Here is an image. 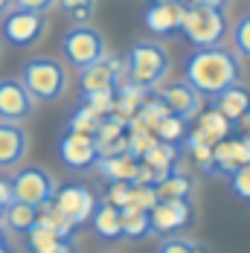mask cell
I'll return each mask as SVG.
<instances>
[{"label":"cell","mask_w":250,"mask_h":253,"mask_svg":"<svg viewBox=\"0 0 250 253\" xmlns=\"http://www.w3.org/2000/svg\"><path fill=\"white\" fill-rule=\"evenodd\" d=\"M0 253H9V251H6V248H3V245H0Z\"/></svg>","instance_id":"obj_41"},{"label":"cell","mask_w":250,"mask_h":253,"mask_svg":"<svg viewBox=\"0 0 250 253\" xmlns=\"http://www.w3.org/2000/svg\"><path fill=\"white\" fill-rule=\"evenodd\" d=\"M47 32V15L38 12H24V9H12L3 21V38L6 44L24 50L41 41V35Z\"/></svg>","instance_id":"obj_7"},{"label":"cell","mask_w":250,"mask_h":253,"mask_svg":"<svg viewBox=\"0 0 250 253\" xmlns=\"http://www.w3.org/2000/svg\"><path fill=\"white\" fill-rule=\"evenodd\" d=\"M61 52H64V58L73 64L76 70H84V67L96 64V61H102L108 55V44H105V35H102L96 26L76 24L64 32Z\"/></svg>","instance_id":"obj_4"},{"label":"cell","mask_w":250,"mask_h":253,"mask_svg":"<svg viewBox=\"0 0 250 253\" xmlns=\"http://www.w3.org/2000/svg\"><path fill=\"white\" fill-rule=\"evenodd\" d=\"M52 207H55L73 227H79V224L90 221V215H93V210H96V198H93V192H90L87 186L67 183V186L55 189Z\"/></svg>","instance_id":"obj_9"},{"label":"cell","mask_w":250,"mask_h":253,"mask_svg":"<svg viewBox=\"0 0 250 253\" xmlns=\"http://www.w3.org/2000/svg\"><path fill=\"white\" fill-rule=\"evenodd\" d=\"M52 6H58V0H12V9H24V12H38V15H47Z\"/></svg>","instance_id":"obj_33"},{"label":"cell","mask_w":250,"mask_h":253,"mask_svg":"<svg viewBox=\"0 0 250 253\" xmlns=\"http://www.w3.org/2000/svg\"><path fill=\"white\" fill-rule=\"evenodd\" d=\"M137 157L134 154H108V157H99L93 166L99 169V175L105 180H111V183H117V180H134V172H137Z\"/></svg>","instance_id":"obj_17"},{"label":"cell","mask_w":250,"mask_h":253,"mask_svg":"<svg viewBox=\"0 0 250 253\" xmlns=\"http://www.w3.org/2000/svg\"><path fill=\"white\" fill-rule=\"evenodd\" d=\"M9 6H12V0H0V15H3V12H6Z\"/></svg>","instance_id":"obj_39"},{"label":"cell","mask_w":250,"mask_h":253,"mask_svg":"<svg viewBox=\"0 0 250 253\" xmlns=\"http://www.w3.org/2000/svg\"><path fill=\"white\" fill-rule=\"evenodd\" d=\"M90 224L96 230V236L108 239V242L123 239V215H120V210H117L114 204L96 201V210H93V215H90Z\"/></svg>","instance_id":"obj_16"},{"label":"cell","mask_w":250,"mask_h":253,"mask_svg":"<svg viewBox=\"0 0 250 253\" xmlns=\"http://www.w3.org/2000/svg\"><path fill=\"white\" fill-rule=\"evenodd\" d=\"M183 76L204 99H215L221 90L242 82V64H239V55L224 50L221 44L195 47V52L186 55Z\"/></svg>","instance_id":"obj_1"},{"label":"cell","mask_w":250,"mask_h":253,"mask_svg":"<svg viewBox=\"0 0 250 253\" xmlns=\"http://www.w3.org/2000/svg\"><path fill=\"white\" fill-rule=\"evenodd\" d=\"M29 152V134L21 123L0 120V169H15Z\"/></svg>","instance_id":"obj_14"},{"label":"cell","mask_w":250,"mask_h":253,"mask_svg":"<svg viewBox=\"0 0 250 253\" xmlns=\"http://www.w3.org/2000/svg\"><path fill=\"white\" fill-rule=\"evenodd\" d=\"M105 201L114 204L117 210H123L131 204V183L128 180H117V183H111L108 186V195H105Z\"/></svg>","instance_id":"obj_32"},{"label":"cell","mask_w":250,"mask_h":253,"mask_svg":"<svg viewBox=\"0 0 250 253\" xmlns=\"http://www.w3.org/2000/svg\"><path fill=\"white\" fill-rule=\"evenodd\" d=\"M157 198L160 201H172V198H192V192H195V183H192V177H186L183 172H172V175H166L157 186Z\"/></svg>","instance_id":"obj_22"},{"label":"cell","mask_w":250,"mask_h":253,"mask_svg":"<svg viewBox=\"0 0 250 253\" xmlns=\"http://www.w3.org/2000/svg\"><path fill=\"white\" fill-rule=\"evenodd\" d=\"M212 108H218L230 123H236V120H239V117L250 108V90L239 82V84H233V87L221 90V93L212 99Z\"/></svg>","instance_id":"obj_18"},{"label":"cell","mask_w":250,"mask_h":253,"mask_svg":"<svg viewBox=\"0 0 250 253\" xmlns=\"http://www.w3.org/2000/svg\"><path fill=\"white\" fill-rule=\"evenodd\" d=\"M233 134L236 137H250V108L233 123Z\"/></svg>","instance_id":"obj_35"},{"label":"cell","mask_w":250,"mask_h":253,"mask_svg":"<svg viewBox=\"0 0 250 253\" xmlns=\"http://www.w3.org/2000/svg\"><path fill=\"white\" fill-rule=\"evenodd\" d=\"M35 221H38V207L24 201H12L0 215V227L12 230V233H24V236L35 227Z\"/></svg>","instance_id":"obj_19"},{"label":"cell","mask_w":250,"mask_h":253,"mask_svg":"<svg viewBox=\"0 0 250 253\" xmlns=\"http://www.w3.org/2000/svg\"><path fill=\"white\" fill-rule=\"evenodd\" d=\"M151 93H157L163 105L169 108V114H175L180 120H195L201 114V108H204V96H201L198 90L186 82V79H180V82H169V84H160L157 90H151Z\"/></svg>","instance_id":"obj_10"},{"label":"cell","mask_w":250,"mask_h":253,"mask_svg":"<svg viewBox=\"0 0 250 253\" xmlns=\"http://www.w3.org/2000/svg\"><path fill=\"white\" fill-rule=\"evenodd\" d=\"M230 186H233V195H239L242 201H250V163L248 166H239L230 175Z\"/></svg>","instance_id":"obj_31"},{"label":"cell","mask_w":250,"mask_h":253,"mask_svg":"<svg viewBox=\"0 0 250 253\" xmlns=\"http://www.w3.org/2000/svg\"><path fill=\"white\" fill-rule=\"evenodd\" d=\"M0 215H3V207H0Z\"/></svg>","instance_id":"obj_42"},{"label":"cell","mask_w":250,"mask_h":253,"mask_svg":"<svg viewBox=\"0 0 250 253\" xmlns=\"http://www.w3.org/2000/svg\"><path fill=\"white\" fill-rule=\"evenodd\" d=\"M157 198V189L151 183H131V207H140V210H151Z\"/></svg>","instance_id":"obj_28"},{"label":"cell","mask_w":250,"mask_h":253,"mask_svg":"<svg viewBox=\"0 0 250 253\" xmlns=\"http://www.w3.org/2000/svg\"><path fill=\"white\" fill-rule=\"evenodd\" d=\"M239 166H245L242 160V140L236 134H230L227 140L212 146V175H233Z\"/></svg>","instance_id":"obj_15"},{"label":"cell","mask_w":250,"mask_h":253,"mask_svg":"<svg viewBox=\"0 0 250 253\" xmlns=\"http://www.w3.org/2000/svg\"><path fill=\"white\" fill-rule=\"evenodd\" d=\"M58 6L73 18L79 24H84L87 18H90V12H93V0H58Z\"/></svg>","instance_id":"obj_30"},{"label":"cell","mask_w":250,"mask_h":253,"mask_svg":"<svg viewBox=\"0 0 250 253\" xmlns=\"http://www.w3.org/2000/svg\"><path fill=\"white\" fill-rule=\"evenodd\" d=\"M180 32L195 47H215V44H221V38L227 35V18H224V12L186 3V15H183Z\"/></svg>","instance_id":"obj_5"},{"label":"cell","mask_w":250,"mask_h":253,"mask_svg":"<svg viewBox=\"0 0 250 253\" xmlns=\"http://www.w3.org/2000/svg\"><path fill=\"white\" fill-rule=\"evenodd\" d=\"M55 177L41 169V166H26L21 172H15L12 177V195L15 201L32 204V207H44L55 198Z\"/></svg>","instance_id":"obj_6"},{"label":"cell","mask_w":250,"mask_h":253,"mask_svg":"<svg viewBox=\"0 0 250 253\" xmlns=\"http://www.w3.org/2000/svg\"><path fill=\"white\" fill-rule=\"evenodd\" d=\"M163 3H189V0H163Z\"/></svg>","instance_id":"obj_40"},{"label":"cell","mask_w":250,"mask_h":253,"mask_svg":"<svg viewBox=\"0 0 250 253\" xmlns=\"http://www.w3.org/2000/svg\"><path fill=\"white\" fill-rule=\"evenodd\" d=\"M12 201H15V195H12V180H3V177H0V207L6 210Z\"/></svg>","instance_id":"obj_36"},{"label":"cell","mask_w":250,"mask_h":253,"mask_svg":"<svg viewBox=\"0 0 250 253\" xmlns=\"http://www.w3.org/2000/svg\"><path fill=\"white\" fill-rule=\"evenodd\" d=\"M242 140V160H245V166L250 163V137H239Z\"/></svg>","instance_id":"obj_38"},{"label":"cell","mask_w":250,"mask_h":253,"mask_svg":"<svg viewBox=\"0 0 250 253\" xmlns=\"http://www.w3.org/2000/svg\"><path fill=\"white\" fill-rule=\"evenodd\" d=\"M233 44H236V55L250 61V12L242 15L233 26Z\"/></svg>","instance_id":"obj_26"},{"label":"cell","mask_w":250,"mask_h":253,"mask_svg":"<svg viewBox=\"0 0 250 253\" xmlns=\"http://www.w3.org/2000/svg\"><path fill=\"white\" fill-rule=\"evenodd\" d=\"M157 253H204V248L195 245L192 239H183V236H166L160 242Z\"/></svg>","instance_id":"obj_29"},{"label":"cell","mask_w":250,"mask_h":253,"mask_svg":"<svg viewBox=\"0 0 250 253\" xmlns=\"http://www.w3.org/2000/svg\"><path fill=\"white\" fill-rule=\"evenodd\" d=\"M26 236H29V251H32V253H41V251H47L50 245H55V242L61 239V236H58L55 230L44 227V224H38V221H35V227L29 230Z\"/></svg>","instance_id":"obj_27"},{"label":"cell","mask_w":250,"mask_h":253,"mask_svg":"<svg viewBox=\"0 0 250 253\" xmlns=\"http://www.w3.org/2000/svg\"><path fill=\"white\" fill-rule=\"evenodd\" d=\"M117 90H93V93H82V105H87L90 111H96L99 117H108L114 111Z\"/></svg>","instance_id":"obj_25"},{"label":"cell","mask_w":250,"mask_h":253,"mask_svg":"<svg viewBox=\"0 0 250 253\" xmlns=\"http://www.w3.org/2000/svg\"><path fill=\"white\" fill-rule=\"evenodd\" d=\"M151 230L160 236H175L180 230H186L195 218V207L189 198H172V201H157L149 210Z\"/></svg>","instance_id":"obj_8"},{"label":"cell","mask_w":250,"mask_h":253,"mask_svg":"<svg viewBox=\"0 0 250 253\" xmlns=\"http://www.w3.org/2000/svg\"><path fill=\"white\" fill-rule=\"evenodd\" d=\"M125 67H128V82L140 84L143 90H157L169 70H172V61H169V52L163 44L157 41H137L128 55H125Z\"/></svg>","instance_id":"obj_2"},{"label":"cell","mask_w":250,"mask_h":253,"mask_svg":"<svg viewBox=\"0 0 250 253\" xmlns=\"http://www.w3.org/2000/svg\"><path fill=\"white\" fill-rule=\"evenodd\" d=\"M21 82L26 84L35 102H55L67 90V70L61 61H55L50 55H38L24 64Z\"/></svg>","instance_id":"obj_3"},{"label":"cell","mask_w":250,"mask_h":253,"mask_svg":"<svg viewBox=\"0 0 250 253\" xmlns=\"http://www.w3.org/2000/svg\"><path fill=\"white\" fill-rule=\"evenodd\" d=\"M154 137L157 140H163V143H183V137H186V120H180L175 114H166V117H160L157 120V126H154Z\"/></svg>","instance_id":"obj_23"},{"label":"cell","mask_w":250,"mask_h":253,"mask_svg":"<svg viewBox=\"0 0 250 253\" xmlns=\"http://www.w3.org/2000/svg\"><path fill=\"white\" fill-rule=\"evenodd\" d=\"M41 253H79V248H76L73 236H67V239H58L55 245H50L47 251H41Z\"/></svg>","instance_id":"obj_34"},{"label":"cell","mask_w":250,"mask_h":253,"mask_svg":"<svg viewBox=\"0 0 250 253\" xmlns=\"http://www.w3.org/2000/svg\"><path fill=\"white\" fill-rule=\"evenodd\" d=\"M183 15H186V3H163V0H151L143 12V24L151 35H177L183 26Z\"/></svg>","instance_id":"obj_13"},{"label":"cell","mask_w":250,"mask_h":253,"mask_svg":"<svg viewBox=\"0 0 250 253\" xmlns=\"http://www.w3.org/2000/svg\"><path fill=\"white\" fill-rule=\"evenodd\" d=\"M198 134L209 146H215V143H221V140H227L233 134V123L227 120L218 108H209L207 114L204 111L198 114Z\"/></svg>","instance_id":"obj_20"},{"label":"cell","mask_w":250,"mask_h":253,"mask_svg":"<svg viewBox=\"0 0 250 253\" xmlns=\"http://www.w3.org/2000/svg\"><path fill=\"white\" fill-rule=\"evenodd\" d=\"M58 157L67 169H90L99 160V149H96V137L93 134H79V131H64L58 140Z\"/></svg>","instance_id":"obj_11"},{"label":"cell","mask_w":250,"mask_h":253,"mask_svg":"<svg viewBox=\"0 0 250 253\" xmlns=\"http://www.w3.org/2000/svg\"><path fill=\"white\" fill-rule=\"evenodd\" d=\"M35 111V99L21 79H0V120L24 123Z\"/></svg>","instance_id":"obj_12"},{"label":"cell","mask_w":250,"mask_h":253,"mask_svg":"<svg viewBox=\"0 0 250 253\" xmlns=\"http://www.w3.org/2000/svg\"><path fill=\"white\" fill-rule=\"evenodd\" d=\"M120 215H123V239H131V242H140V239H146L151 236L154 230H151V218H149V210H140V207H123L120 210Z\"/></svg>","instance_id":"obj_21"},{"label":"cell","mask_w":250,"mask_h":253,"mask_svg":"<svg viewBox=\"0 0 250 253\" xmlns=\"http://www.w3.org/2000/svg\"><path fill=\"white\" fill-rule=\"evenodd\" d=\"M99 123H102L99 114H96V111H90L87 105H82V108H76V114L70 117L67 131H79V134H96V131H99Z\"/></svg>","instance_id":"obj_24"},{"label":"cell","mask_w":250,"mask_h":253,"mask_svg":"<svg viewBox=\"0 0 250 253\" xmlns=\"http://www.w3.org/2000/svg\"><path fill=\"white\" fill-rule=\"evenodd\" d=\"M189 6H204V9H215V12H224L227 0H189Z\"/></svg>","instance_id":"obj_37"}]
</instances>
